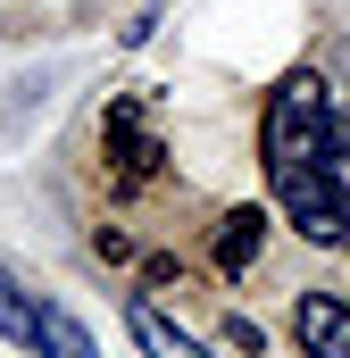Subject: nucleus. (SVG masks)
Here are the masks:
<instances>
[{"instance_id": "1", "label": "nucleus", "mask_w": 350, "mask_h": 358, "mask_svg": "<svg viewBox=\"0 0 350 358\" xmlns=\"http://www.w3.org/2000/svg\"><path fill=\"white\" fill-rule=\"evenodd\" d=\"M326 117H334V84L326 76H284L267 92V125H259V159H267V183L300 176L326 159Z\"/></svg>"}, {"instance_id": "2", "label": "nucleus", "mask_w": 350, "mask_h": 358, "mask_svg": "<svg viewBox=\"0 0 350 358\" xmlns=\"http://www.w3.org/2000/svg\"><path fill=\"white\" fill-rule=\"evenodd\" d=\"M292 334H300L317 358H350V308H342V300H317V292H309V300L292 308Z\"/></svg>"}, {"instance_id": "3", "label": "nucleus", "mask_w": 350, "mask_h": 358, "mask_svg": "<svg viewBox=\"0 0 350 358\" xmlns=\"http://www.w3.org/2000/svg\"><path fill=\"white\" fill-rule=\"evenodd\" d=\"M108 142H117V167H125V183H142L150 167H159V142L142 134V108H134V100H117V108H108Z\"/></svg>"}, {"instance_id": "4", "label": "nucleus", "mask_w": 350, "mask_h": 358, "mask_svg": "<svg viewBox=\"0 0 350 358\" xmlns=\"http://www.w3.org/2000/svg\"><path fill=\"white\" fill-rule=\"evenodd\" d=\"M259 242H267V208H234V217L217 225V275H242L259 259Z\"/></svg>"}, {"instance_id": "5", "label": "nucleus", "mask_w": 350, "mask_h": 358, "mask_svg": "<svg viewBox=\"0 0 350 358\" xmlns=\"http://www.w3.org/2000/svg\"><path fill=\"white\" fill-rule=\"evenodd\" d=\"M125 325H134V342H142L150 358H200V342H192L175 317H159L150 300H134V308H125Z\"/></svg>"}, {"instance_id": "6", "label": "nucleus", "mask_w": 350, "mask_h": 358, "mask_svg": "<svg viewBox=\"0 0 350 358\" xmlns=\"http://www.w3.org/2000/svg\"><path fill=\"white\" fill-rule=\"evenodd\" d=\"M0 334H8V342H25V350H42L50 308H25V300H17V283H0Z\"/></svg>"}, {"instance_id": "7", "label": "nucleus", "mask_w": 350, "mask_h": 358, "mask_svg": "<svg viewBox=\"0 0 350 358\" xmlns=\"http://www.w3.org/2000/svg\"><path fill=\"white\" fill-rule=\"evenodd\" d=\"M317 167H326V183H334V200L350 208V108L326 117V159H317Z\"/></svg>"}, {"instance_id": "8", "label": "nucleus", "mask_w": 350, "mask_h": 358, "mask_svg": "<svg viewBox=\"0 0 350 358\" xmlns=\"http://www.w3.org/2000/svg\"><path fill=\"white\" fill-rule=\"evenodd\" d=\"M259 342H267V334H259V325H251V317H234V325H225V350H242V358H251V350H259Z\"/></svg>"}, {"instance_id": "9", "label": "nucleus", "mask_w": 350, "mask_h": 358, "mask_svg": "<svg viewBox=\"0 0 350 358\" xmlns=\"http://www.w3.org/2000/svg\"><path fill=\"white\" fill-rule=\"evenodd\" d=\"M342 59H350V50H342Z\"/></svg>"}]
</instances>
